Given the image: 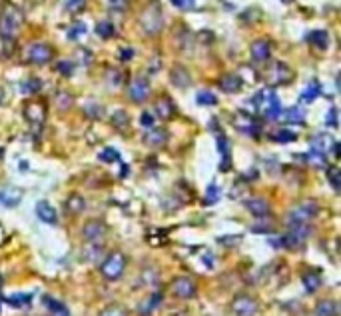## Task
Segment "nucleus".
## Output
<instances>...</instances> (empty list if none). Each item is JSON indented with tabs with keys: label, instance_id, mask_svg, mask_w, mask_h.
Returning <instances> with one entry per match:
<instances>
[{
	"label": "nucleus",
	"instance_id": "1",
	"mask_svg": "<svg viewBox=\"0 0 341 316\" xmlns=\"http://www.w3.org/2000/svg\"><path fill=\"white\" fill-rule=\"evenodd\" d=\"M140 26L146 34L156 36L164 28V14L158 2H150L142 12H140Z\"/></svg>",
	"mask_w": 341,
	"mask_h": 316
},
{
	"label": "nucleus",
	"instance_id": "2",
	"mask_svg": "<svg viewBox=\"0 0 341 316\" xmlns=\"http://www.w3.org/2000/svg\"><path fill=\"white\" fill-rule=\"evenodd\" d=\"M22 25V12L16 6H6L0 12V38L14 40Z\"/></svg>",
	"mask_w": 341,
	"mask_h": 316
},
{
	"label": "nucleus",
	"instance_id": "3",
	"mask_svg": "<svg viewBox=\"0 0 341 316\" xmlns=\"http://www.w3.org/2000/svg\"><path fill=\"white\" fill-rule=\"evenodd\" d=\"M319 212V204L316 200H301L287 212V224H309Z\"/></svg>",
	"mask_w": 341,
	"mask_h": 316
},
{
	"label": "nucleus",
	"instance_id": "4",
	"mask_svg": "<svg viewBox=\"0 0 341 316\" xmlns=\"http://www.w3.org/2000/svg\"><path fill=\"white\" fill-rule=\"evenodd\" d=\"M124 270H126V256L122 252H118V250L110 252L104 258L102 266H100V272H102V276L106 280H118V278H122Z\"/></svg>",
	"mask_w": 341,
	"mask_h": 316
},
{
	"label": "nucleus",
	"instance_id": "5",
	"mask_svg": "<svg viewBox=\"0 0 341 316\" xmlns=\"http://www.w3.org/2000/svg\"><path fill=\"white\" fill-rule=\"evenodd\" d=\"M264 76H266L268 84H272V86H283V84H287V82L294 78V72H292V68H290L285 62L273 60V62L268 64Z\"/></svg>",
	"mask_w": 341,
	"mask_h": 316
},
{
	"label": "nucleus",
	"instance_id": "6",
	"mask_svg": "<svg viewBox=\"0 0 341 316\" xmlns=\"http://www.w3.org/2000/svg\"><path fill=\"white\" fill-rule=\"evenodd\" d=\"M287 228H290L287 234L281 236L283 246H287V248H299L301 244L307 240V236L311 232L309 224H287Z\"/></svg>",
	"mask_w": 341,
	"mask_h": 316
},
{
	"label": "nucleus",
	"instance_id": "7",
	"mask_svg": "<svg viewBox=\"0 0 341 316\" xmlns=\"http://www.w3.org/2000/svg\"><path fill=\"white\" fill-rule=\"evenodd\" d=\"M259 310L257 300L251 298L250 294H238L231 300V312L235 316H255Z\"/></svg>",
	"mask_w": 341,
	"mask_h": 316
},
{
	"label": "nucleus",
	"instance_id": "8",
	"mask_svg": "<svg viewBox=\"0 0 341 316\" xmlns=\"http://www.w3.org/2000/svg\"><path fill=\"white\" fill-rule=\"evenodd\" d=\"M172 294L176 298H182V300H188V298H194L196 292H198V286L196 282L190 278V276H176L172 280V286H170Z\"/></svg>",
	"mask_w": 341,
	"mask_h": 316
},
{
	"label": "nucleus",
	"instance_id": "9",
	"mask_svg": "<svg viewBox=\"0 0 341 316\" xmlns=\"http://www.w3.org/2000/svg\"><path fill=\"white\" fill-rule=\"evenodd\" d=\"M54 56V50L48 42H34L30 48H28V60L32 64H48Z\"/></svg>",
	"mask_w": 341,
	"mask_h": 316
},
{
	"label": "nucleus",
	"instance_id": "10",
	"mask_svg": "<svg viewBox=\"0 0 341 316\" xmlns=\"http://www.w3.org/2000/svg\"><path fill=\"white\" fill-rule=\"evenodd\" d=\"M150 94V82L146 76H136L128 86V96L132 102H144Z\"/></svg>",
	"mask_w": 341,
	"mask_h": 316
},
{
	"label": "nucleus",
	"instance_id": "11",
	"mask_svg": "<svg viewBox=\"0 0 341 316\" xmlns=\"http://www.w3.org/2000/svg\"><path fill=\"white\" fill-rule=\"evenodd\" d=\"M235 126H238L242 132L250 134V136H257L259 130H261V124H257V120H255L251 114L244 112V110H240V112L235 114Z\"/></svg>",
	"mask_w": 341,
	"mask_h": 316
},
{
	"label": "nucleus",
	"instance_id": "12",
	"mask_svg": "<svg viewBox=\"0 0 341 316\" xmlns=\"http://www.w3.org/2000/svg\"><path fill=\"white\" fill-rule=\"evenodd\" d=\"M104 234H106V224L102 220H90L82 228V236L88 242H100L104 238Z\"/></svg>",
	"mask_w": 341,
	"mask_h": 316
},
{
	"label": "nucleus",
	"instance_id": "13",
	"mask_svg": "<svg viewBox=\"0 0 341 316\" xmlns=\"http://www.w3.org/2000/svg\"><path fill=\"white\" fill-rule=\"evenodd\" d=\"M246 208L250 210L253 216H257V218H266V216L270 214V204H268V200L261 198V196L248 198V200H246Z\"/></svg>",
	"mask_w": 341,
	"mask_h": 316
},
{
	"label": "nucleus",
	"instance_id": "14",
	"mask_svg": "<svg viewBox=\"0 0 341 316\" xmlns=\"http://www.w3.org/2000/svg\"><path fill=\"white\" fill-rule=\"evenodd\" d=\"M250 50L253 62H268L270 56H272V46H270L268 40H253Z\"/></svg>",
	"mask_w": 341,
	"mask_h": 316
},
{
	"label": "nucleus",
	"instance_id": "15",
	"mask_svg": "<svg viewBox=\"0 0 341 316\" xmlns=\"http://www.w3.org/2000/svg\"><path fill=\"white\" fill-rule=\"evenodd\" d=\"M170 80L176 88H188L192 84V76L188 72V68L182 66V64H176L172 70H170Z\"/></svg>",
	"mask_w": 341,
	"mask_h": 316
},
{
	"label": "nucleus",
	"instance_id": "16",
	"mask_svg": "<svg viewBox=\"0 0 341 316\" xmlns=\"http://www.w3.org/2000/svg\"><path fill=\"white\" fill-rule=\"evenodd\" d=\"M34 210H36V216L42 222H46V224H56L58 222V214H56L54 206L50 202H46V200H38Z\"/></svg>",
	"mask_w": 341,
	"mask_h": 316
},
{
	"label": "nucleus",
	"instance_id": "17",
	"mask_svg": "<svg viewBox=\"0 0 341 316\" xmlns=\"http://www.w3.org/2000/svg\"><path fill=\"white\" fill-rule=\"evenodd\" d=\"M24 116H26V120L30 122V124H42L46 118L44 106L38 104V102H28L24 106Z\"/></svg>",
	"mask_w": 341,
	"mask_h": 316
},
{
	"label": "nucleus",
	"instance_id": "18",
	"mask_svg": "<svg viewBox=\"0 0 341 316\" xmlns=\"http://www.w3.org/2000/svg\"><path fill=\"white\" fill-rule=\"evenodd\" d=\"M20 200H22V190L16 188V186H8V188L0 190V204H4V206H8V208L18 206Z\"/></svg>",
	"mask_w": 341,
	"mask_h": 316
},
{
	"label": "nucleus",
	"instance_id": "19",
	"mask_svg": "<svg viewBox=\"0 0 341 316\" xmlns=\"http://www.w3.org/2000/svg\"><path fill=\"white\" fill-rule=\"evenodd\" d=\"M154 108H156V112H158L160 118H172L174 114H176V104H174V100L170 96H160L156 100V104H154Z\"/></svg>",
	"mask_w": 341,
	"mask_h": 316
},
{
	"label": "nucleus",
	"instance_id": "20",
	"mask_svg": "<svg viewBox=\"0 0 341 316\" xmlns=\"http://www.w3.org/2000/svg\"><path fill=\"white\" fill-rule=\"evenodd\" d=\"M166 138H168V132L164 130V128H156V126H152V128H148V132L144 134V142L148 146H152V148H158L166 142Z\"/></svg>",
	"mask_w": 341,
	"mask_h": 316
},
{
	"label": "nucleus",
	"instance_id": "21",
	"mask_svg": "<svg viewBox=\"0 0 341 316\" xmlns=\"http://www.w3.org/2000/svg\"><path fill=\"white\" fill-rule=\"evenodd\" d=\"M264 116L268 120H277L281 116V102H279V98L275 96L273 92L268 94V106L264 108Z\"/></svg>",
	"mask_w": 341,
	"mask_h": 316
},
{
	"label": "nucleus",
	"instance_id": "22",
	"mask_svg": "<svg viewBox=\"0 0 341 316\" xmlns=\"http://www.w3.org/2000/svg\"><path fill=\"white\" fill-rule=\"evenodd\" d=\"M220 88L224 92H227V94H233V92H238L242 88V78L238 74H224L220 78Z\"/></svg>",
	"mask_w": 341,
	"mask_h": 316
},
{
	"label": "nucleus",
	"instance_id": "23",
	"mask_svg": "<svg viewBox=\"0 0 341 316\" xmlns=\"http://www.w3.org/2000/svg\"><path fill=\"white\" fill-rule=\"evenodd\" d=\"M337 312H339V304L331 298L319 300L316 304V316H337Z\"/></svg>",
	"mask_w": 341,
	"mask_h": 316
},
{
	"label": "nucleus",
	"instance_id": "24",
	"mask_svg": "<svg viewBox=\"0 0 341 316\" xmlns=\"http://www.w3.org/2000/svg\"><path fill=\"white\" fill-rule=\"evenodd\" d=\"M307 42L309 44H313L316 48H327V44H329V34H327V30H311L309 34H307Z\"/></svg>",
	"mask_w": 341,
	"mask_h": 316
},
{
	"label": "nucleus",
	"instance_id": "25",
	"mask_svg": "<svg viewBox=\"0 0 341 316\" xmlns=\"http://www.w3.org/2000/svg\"><path fill=\"white\" fill-rule=\"evenodd\" d=\"M84 208H86V200H84V196L80 195H70L68 200H66V210L72 212V214H80V212H84Z\"/></svg>",
	"mask_w": 341,
	"mask_h": 316
},
{
	"label": "nucleus",
	"instance_id": "26",
	"mask_svg": "<svg viewBox=\"0 0 341 316\" xmlns=\"http://www.w3.org/2000/svg\"><path fill=\"white\" fill-rule=\"evenodd\" d=\"M44 304L46 308H48V312L50 316H70V310L62 304V302H58V300H54V298H44Z\"/></svg>",
	"mask_w": 341,
	"mask_h": 316
},
{
	"label": "nucleus",
	"instance_id": "27",
	"mask_svg": "<svg viewBox=\"0 0 341 316\" xmlns=\"http://www.w3.org/2000/svg\"><path fill=\"white\" fill-rule=\"evenodd\" d=\"M319 94H321V84H319L318 80H311L305 86V90L301 92V102H313Z\"/></svg>",
	"mask_w": 341,
	"mask_h": 316
},
{
	"label": "nucleus",
	"instance_id": "28",
	"mask_svg": "<svg viewBox=\"0 0 341 316\" xmlns=\"http://www.w3.org/2000/svg\"><path fill=\"white\" fill-rule=\"evenodd\" d=\"M283 116H285V120L290 122V124H303V120H305V112H303V108H299V106L287 108V110L283 112Z\"/></svg>",
	"mask_w": 341,
	"mask_h": 316
},
{
	"label": "nucleus",
	"instance_id": "29",
	"mask_svg": "<svg viewBox=\"0 0 341 316\" xmlns=\"http://www.w3.org/2000/svg\"><path fill=\"white\" fill-rule=\"evenodd\" d=\"M301 282H303V286H305V290L307 292H316L319 286H321V278H319V274H313V272L303 274Z\"/></svg>",
	"mask_w": 341,
	"mask_h": 316
},
{
	"label": "nucleus",
	"instance_id": "30",
	"mask_svg": "<svg viewBox=\"0 0 341 316\" xmlns=\"http://www.w3.org/2000/svg\"><path fill=\"white\" fill-rule=\"evenodd\" d=\"M72 102H74V98L70 92L66 90H60L56 96H54V104L58 106V110H68L70 106H72Z\"/></svg>",
	"mask_w": 341,
	"mask_h": 316
},
{
	"label": "nucleus",
	"instance_id": "31",
	"mask_svg": "<svg viewBox=\"0 0 341 316\" xmlns=\"http://www.w3.org/2000/svg\"><path fill=\"white\" fill-rule=\"evenodd\" d=\"M114 32H116V28H114V25L110 22V20H102V22H98L96 25V34L100 36V38H112Z\"/></svg>",
	"mask_w": 341,
	"mask_h": 316
},
{
	"label": "nucleus",
	"instance_id": "32",
	"mask_svg": "<svg viewBox=\"0 0 341 316\" xmlns=\"http://www.w3.org/2000/svg\"><path fill=\"white\" fill-rule=\"evenodd\" d=\"M327 180H329L331 188H333L335 192H339L341 190V171L337 168V166H329V168H327Z\"/></svg>",
	"mask_w": 341,
	"mask_h": 316
},
{
	"label": "nucleus",
	"instance_id": "33",
	"mask_svg": "<svg viewBox=\"0 0 341 316\" xmlns=\"http://www.w3.org/2000/svg\"><path fill=\"white\" fill-rule=\"evenodd\" d=\"M273 140H275V142H281V144H287V142H296V140H297V134L294 132V130L281 128V130H277V132H275Z\"/></svg>",
	"mask_w": 341,
	"mask_h": 316
},
{
	"label": "nucleus",
	"instance_id": "34",
	"mask_svg": "<svg viewBox=\"0 0 341 316\" xmlns=\"http://www.w3.org/2000/svg\"><path fill=\"white\" fill-rule=\"evenodd\" d=\"M40 86H42V82L38 78H30V80H26V82L20 84V92L22 94H36L40 90Z\"/></svg>",
	"mask_w": 341,
	"mask_h": 316
},
{
	"label": "nucleus",
	"instance_id": "35",
	"mask_svg": "<svg viewBox=\"0 0 341 316\" xmlns=\"http://www.w3.org/2000/svg\"><path fill=\"white\" fill-rule=\"evenodd\" d=\"M196 102L202 104V106H214V104H218V96L209 90H202V92L196 94Z\"/></svg>",
	"mask_w": 341,
	"mask_h": 316
},
{
	"label": "nucleus",
	"instance_id": "36",
	"mask_svg": "<svg viewBox=\"0 0 341 316\" xmlns=\"http://www.w3.org/2000/svg\"><path fill=\"white\" fill-rule=\"evenodd\" d=\"M333 138H329V136H325V134H316L313 138H311V148L313 150H321V152H327V146L331 142Z\"/></svg>",
	"mask_w": 341,
	"mask_h": 316
},
{
	"label": "nucleus",
	"instance_id": "37",
	"mask_svg": "<svg viewBox=\"0 0 341 316\" xmlns=\"http://www.w3.org/2000/svg\"><path fill=\"white\" fill-rule=\"evenodd\" d=\"M307 162H311V164H316V166H325V160H327V156H325V152H321V150H313L311 148V152L307 154V158H305Z\"/></svg>",
	"mask_w": 341,
	"mask_h": 316
},
{
	"label": "nucleus",
	"instance_id": "38",
	"mask_svg": "<svg viewBox=\"0 0 341 316\" xmlns=\"http://www.w3.org/2000/svg\"><path fill=\"white\" fill-rule=\"evenodd\" d=\"M100 160L102 162H120V152L116 148H104L100 152Z\"/></svg>",
	"mask_w": 341,
	"mask_h": 316
},
{
	"label": "nucleus",
	"instance_id": "39",
	"mask_svg": "<svg viewBox=\"0 0 341 316\" xmlns=\"http://www.w3.org/2000/svg\"><path fill=\"white\" fill-rule=\"evenodd\" d=\"M56 70L62 74V76L70 78L72 72H74V62H70V60H58L56 62Z\"/></svg>",
	"mask_w": 341,
	"mask_h": 316
},
{
	"label": "nucleus",
	"instance_id": "40",
	"mask_svg": "<svg viewBox=\"0 0 341 316\" xmlns=\"http://www.w3.org/2000/svg\"><path fill=\"white\" fill-rule=\"evenodd\" d=\"M218 150H220V154H222V158H224V166H226L227 158H229V150H227V140L226 136L218 130Z\"/></svg>",
	"mask_w": 341,
	"mask_h": 316
},
{
	"label": "nucleus",
	"instance_id": "41",
	"mask_svg": "<svg viewBox=\"0 0 341 316\" xmlns=\"http://www.w3.org/2000/svg\"><path fill=\"white\" fill-rule=\"evenodd\" d=\"M98 250H100V242H88L86 248H84V258L86 260H96L98 254H100Z\"/></svg>",
	"mask_w": 341,
	"mask_h": 316
},
{
	"label": "nucleus",
	"instance_id": "42",
	"mask_svg": "<svg viewBox=\"0 0 341 316\" xmlns=\"http://www.w3.org/2000/svg\"><path fill=\"white\" fill-rule=\"evenodd\" d=\"M100 316H128L126 312V308H122V306H118V304H112V306H106Z\"/></svg>",
	"mask_w": 341,
	"mask_h": 316
},
{
	"label": "nucleus",
	"instance_id": "43",
	"mask_svg": "<svg viewBox=\"0 0 341 316\" xmlns=\"http://www.w3.org/2000/svg\"><path fill=\"white\" fill-rule=\"evenodd\" d=\"M114 126H120V128H126L128 126V122H130V118H128V114L124 112V110H118V112H114Z\"/></svg>",
	"mask_w": 341,
	"mask_h": 316
},
{
	"label": "nucleus",
	"instance_id": "44",
	"mask_svg": "<svg viewBox=\"0 0 341 316\" xmlns=\"http://www.w3.org/2000/svg\"><path fill=\"white\" fill-rule=\"evenodd\" d=\"M218 198H220V188H218V184H209V186H207V192H205V204L218 202Z\"/></svg>",
	"mask_w": 341,
	"mask_h": 316
},
{
	"label": "nucleus",
	"instance_id": "45",
	"mask_svg": "<svg viewBox=\"0 0 341 316\" xmlns=\"http://www.w3.org/2000/svg\"><path fill=\"white\" fill-rule=\"evenodd\" d=\"M28 300H30V296H22V294H16V296L6 298V302H8V304H12V306H16V308H20V306L26 304Z\"/></svg>",
	"mask_w": 341,
	"mask_h": 316
},
{
	"label": "nucleus",
	"instance_id": "46",
	"mask_svg": "<svg viewBox=\"0 0 341 316\" xmlns=\"http://www.w3.org/2000/svg\"><path fill=\"white\" fill-rule=\"evenodd\" d=\"M84 112H86L88 116L98 118V116H102V114H104V108H102V106H98V104H88V106H84Z\"/></svg>",
	"mask_w": 341,
	"mask_h": 316
},
{
	"label": "nucleus",
	"instance_id": "47",
	"mask_svg": "<svg viewBox=\"0 0 341 316\" xmlns=\"http://www.w3.org/2000/svg\"><path fill=\"white\" fill-rule=\"evenodd\" d=\"M84 32H86V25L84 22H76V25L72 26V30L68 32V38H78Z\"/></svg>",
	"mask_w": 341,
	"mask_h": 316
},
{
	"label": "nucleus",
	"instance_id": "48",
	"mask_svg": "<svg viewBox=\"0 0 341 316\" xmlns=\"http://www.w3.org/2000/svg\"><path fill=\"white\" fill-rule=\"evenodd\" d=\"M325 124H327L329 128H335V126H337V108H329V112H327V116H325Z\"/></svg>",
	"mask_w": 341,
	"mask_h": 316
},
{
	"label": "nucleus",
	"instance_id": "49",
	"mask_svg": "<svg viewBox=\"0 0 341 316\" xmlns=\"http://www.w3.org/2000/svg\"><path fill=\"white\" fill-rule=\"evenodd\" d=\"M176 8H180V10H190V8H194V4H196V0H170Z\"/></svg>",
	"mask_w": 341,
	"mask_h": 316
},
{
	"label": "nucleus",
	"instance_id": "50",
	"mask_svg": "<svg viewBox=\"0 0 341 316\" xmlns=\"http://www.w3.org/2000/svg\"><path fill=\"white\" fill-rule=\"evenodd\" d=\"M140 124H142L144 128H152V126H154V114H150V112H142Z\"/></svg>",
	"mask_w": 341,
	"mask_h": 316
},
{
	"label": "nucleus",
	"instance_id": "51",
	"mask_svg": "<svg viewBox=\"0 0 341 316\" xmlns=\"http://www.w3.org/2000/svg\"><path fill=\"white\" fill-rule=\"evenodd\" d=\"M108 4L112 6L114 10H118V12H122V10L128 8V0H108Z\"/></svg>",
	"mask_w": 341,
	"mask_h": 316
},
{
	"label": "nucleus",
	"instance_id": "52",
	"mask_svg": "<svg viewBox=\"0 0 341 316\" xmlns=\"http://www.w3.org/2000/svg\"><path fill=\"white\" fill-rule=\"evenodd\" d=\"M82 4H84V0H66V2H64L66 10H78Z\"/></svg>",
	"mask_w": 341,
	"mask_h": 316
},
{
	"label": "nucleus",
	"instance_id": "53",
	"mask_svg": "<svg viewBox=\"0 0 341 316\" xmlns=\"http://www.w3.org/2000/svg\"><path fill=\"white\" fill-rule=\"evenodd\" d=\"M132 56H134V50L132 48H122L120 50V60H122V62H128Z\"/></svg>",
	"mask_w": 341,
	"mask_h": 316
},
{
	"label": "nucleus",
	"instance_id": "54",
	"mask_svg": "<svg viewBox=\"0 0 341 316\" xmlns=\"http://www.w3.org/2000/svg\"><path fill=\"white\" fill-rule=\"evenodd\" d=\"M4 100V92H2V88H0V102Z\"/></svg>",
	"mask_w": 341,
	"mask_h": 316
},
{
	"label": "nucleus",
	"instance_id": "55",
	"mask_svg": "<svg viewBox=\"0 0 341 316\" xmlns=\"http://www.w3.org/2000/svg\"><path fill=\"white\" fill-rule=\"evenodd\" d=\"M0 290H2V276H0Z\"/></svg>",
	"mask_w": 341,
	"mask_h": 316
},
{
	"label": "nucleus",
	"instance_id": "56",
	"mask_svg": "<svg viewBox=\"0 0 341 316\" xmlns=\"http://www.w3.org/2000/svg\"><path fill=\"white\" fill-rule=\"evenodd\" d=\"M0 158H2V148H0Z\"/></svg>",
	"mask_w": 341,
	"mask_h": 316
},
{
	"label": "nucleus",
	"instance_id": "57",
	"mask_svg": "<svg viewBox=\"0 0 341 316\" xmlns=\"http://www.w3.org/2000/svg\"><path fill=\"white\" fill-rule=\"evenodd\" d=\"M283 2H292V0H283Z\"/></svg>",
	"mask_w": 341,
	"mask_h": 316
}]
</instances>
